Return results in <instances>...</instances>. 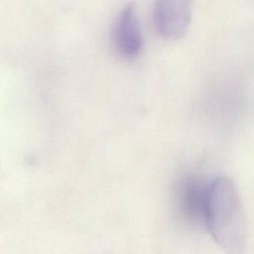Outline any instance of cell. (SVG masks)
I'll return each mask as SVG.
<instances>
[{"instance_id": "obj_2", "label": "cell", "mask_w": 254, "mask_h": 254, "mask_svg": "<svg viewBox=\"0 0 254 254\" xmlns=\"http://www.w3.org/2000/svg\"><path fill=\"white\" fill-rule=\"evenodd\" d=\"M192 0H156L154 21L158 33L167 39L182 38L191 19Z\"/></svg>"}, {"instance_id": "obj_1", "label": "cell", "mask_w": 254, "mask_h": 254, "mask_svg": "<svg viewBox=\"0 0 254 254\" xmlns=\"http://www.w3.org/2000/svg\"><path fill=\"white\" fill-rule=\"evenodd\" d=\"M203 215L209 234L226 254H243L246 221L243 205L233 182L220 177L204 193Z\"/></svg>"}, {"instance_id": "obj_3", "label": "cell", "mask_w": 254, "mask_h": 254, "mask_svg": "<svg viewBox=\"0 0 254 254\" xmlns=\"http://www.w3.org/2000/svg\"><path fill=\"white\" fill-rule=\"evenodd\" d=\"M115 44L122 56L136 58L142 50L143 36L136 5L128 3L120 12L114 32Z\"/></svg>"}]
</instances>
